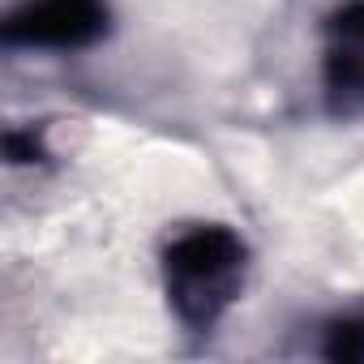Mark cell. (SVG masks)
<instances>
[{
  "instance_id": "cell-3",
  "label": "cell",
  "mask_w": 364,
  "mask_h": 364,
  "mask_svg": "<svg viewBox=\"0 0 364 364\" xmlns=\"http://www.w3.org/2000/svg\"><path fill=\"white\" fill-rule=\"evenodd\" d=\"M321 99L334 120L364 116V0H343L321 22Z\"/></svg>"
},
{
  "instance_id": "cell-1",
  "label": "cell",
  "mask_w": 364,
  "mask_h": 364,
  "mask_svg": "<svg viewBox=\"0 0 364 364\" xmlns=\"http://www.w3.org/2000/svg\"><path fill=\"white\" fill-rule=\"evenodd\" d=\"M249 257H253L249 240L228 223L180 228L159 253V274L171 317L193 334H210L245 296Z\"/></svg>"
},
{
  "instance_id": "cell-5",
  "label": "cell",
  "mask_w": 364,
  "mask_h": 364,
  "mask_svg": "<svg viewBox=\"0 0 364 364\" xmlns=\"http://www.w3.org/2000/svg\"><path fill=\"white\" fill-rule=\"evenodd\" d=\"M5 159L14 167H35V163H48V146H43V129L26 124V129H9L5 133Z\"/></svg>"
},
{
  "instance_id": "cell-2",
  "label": "cell",
  "mask_w": 364,
  "mask_h": 364,
  "mask_svg": "<svg viewBox=\"0 0 364 364\" xmlns=\"http://www.w3.org/2000/svg\"><path fill=\"white\" fill-rule=\"evenodd\" d=\"M107 35V0H22L0 22V43L14 52H86Z\"/></svg>"
},
{
  "instance_id": "cell-4",
  "label": "cell",
  "mask_w": 364,
  "mask_h": 364,
  "mask_svg": "<svg viewBox=\"0 0 364 364\" xmlns=\"http://www.w3.org/2000/svg\"><path fill=\"white\" fill-rule=\"evenodd\" d=\"M317 355L334 360V364H360L364 360V309L338 313L321 326V343Z\"/></svg>"
}]
</instances>
